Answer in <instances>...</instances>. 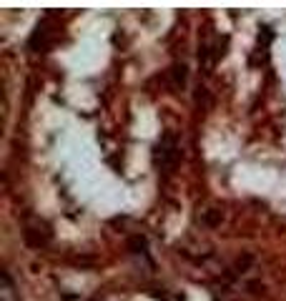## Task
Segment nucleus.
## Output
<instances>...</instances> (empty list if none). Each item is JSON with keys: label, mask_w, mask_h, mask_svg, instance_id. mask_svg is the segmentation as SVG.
Returning a JSON list of instances; mask_svg holds the SVG:
<instances>
[{"label": "nucleus", "mask_w": 286, "mask_h": 301, "mask_svg": "<svg viewBox=\"0 0 286 301\" xmlns=\"http://www.w3.org/2000/svg\"><path fill=\"white\" fill-rule=\"evenodd\" d=\"M176 161H178V138L171 131H166L153 148V163L161 171H171L176 166Z\"/></svg>", "instance_id": "obj_1"}, {"label": "nucleus", "mask_w": 286, "mask_h": 301, "mask_svg": "<svg viewBox=\"0 0 286 301\" xmlns=\"http://www.w3.org/2000/svg\"><path fill=\"white\" fill-rule=\"evenodd\" d=\"M171 78H173V85H176V88H184V85H186V66H184V63L173 66V68H171Z\"/></svg>", "instance_id": "obj_2"}, {"label": "nucleus", "mask_w": 286, "mask_h": 301, "mask_svg": "<svg viewBox=\"0 0 286 301\" xmlns=\"http://www.w3.org/2000/svg\"><path fill=\"white\" fill-rule=\"evenodd\" d=\"M128 246L133 249V253H146V249H148V244H146V238H141V236H133Z\"/></svg>", "instance_id": "obj_3"}, {"label": "nucleus", "mask_w": 286, "mask_h": 301, "mask_svg": "<svg viewBox=\"0 0 286 301\" xmlns=\"http://www.w3.org/2000/svg\"><path fill=\"white\" fill-rule=\"evenodd\" d=\"M206 223L208 226H219L221 223V211H208V214H206Z\"/></svg>", "instance_id": "obj_4"}]
</instances>
